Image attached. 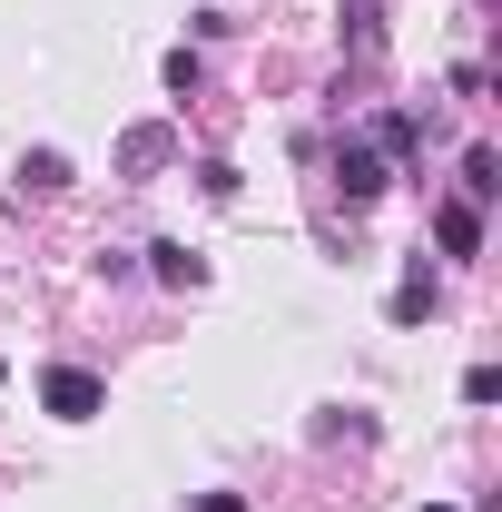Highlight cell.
<instances>
[{
    "label": "cell",
    "instance_id": "obj_1",
    "mask_svg": "<svg viewBox=\"0 0 502 512\" xmlns=\"http://www.w3.org/2000/svg\"><path fill=\"white\" fill-rule=\"evenodd\" d=\"M40 404L60 424H89V414H109V384L89 375V365H40Z\"/></svg>",
    "mask_w": 502,
    "mask_h": 512
},
{
    "label": "cell",
    "instance_id": "obj_2",
    "mask_svg": "<svg viewBox=\"0 0 502 512\" xmlns=\"http://www.w3.org/2000/svg\"><path fill=\"white\" fill-rule=\"evenodd\" d=\"M335 188H345V207H375V197L394 188V158H384L375 138H345V148H335Z\"/></svg>",
    "mask_w": 502,
    "mask_h": 512
},
{
    "label": "cell",
    "instance_id": "obj_3",
    "mask_svg": "<svg viewBox=\"0 0 502 512\" xmlns=\"http://www.w3.org/2000/svg\"><path fill=\"white\" fill-rule=\"evenodd\" d=\"M434 247L443 256H483V207L473 197H443L434 207Z\"/></svg>",
    "mask_w": 502,
    "mask_h": 512
},
{
    "label": "cell",
    "instance_id": "obj_4",
    "mask_svg": "<svg viewBox=\"0 0 502 512\" xmlns=\"http://www.w3.org/2000/svg\"><path fill=\"white\" fill-rule=\"evenodd\" d=\"M335 20H345V50H355V60H375V50H384V0H345Z\"/></svg>",
    "mask_w": 502,
    "mask_h": 512
},
{
    "label": "cell",
    "instance_id": "obj_5",
    "mask_svg": "<svg viewBox=\"0 0 502 512\" xmlns=\"http://www.w3.org/2000/svg\"><path fill=\"white\" fill-rule=\"evenodd\" d=\"M148 276H158V286H197V276H207V256H188L178 237H158V247H148Z\"/></svg>",
    "mask_w": 502,
    "mask_h": 512
},
{
    "label": "cell",
    "instance_id": "obj_6",
    "mask_svg": "<svg viewBox=\"0 0 502 512\" xmlns=\"http://www.w3.org/2000/svg\"><path fill=\"white\" fill-rule=\"evenodd\" d=\"M434 316V276H424V256L404 266V286H394V325H424Z\"/></svg>",
    "mask_w": 502,
    "mask_h": 512
},
{
    "label": "cell",
    "instance_id": "obj_7",
    "mask_svg": "<svg viewBox=\"0 0 502 512\" xmlns=\"http://www.w3.org/2000/svg\"><path fill=\"white\" fill-rule=\"evenodd\" d=\"M375 148H384V158H414V148H424V119H414V109H384V119H375Z\"/></svg>",
    "mask_w": 502,
    "mask_h": 512
},
{
    "label": "cell",
    "instance_id": "obj_8",
    "mask_svg": "<svg viewBox=\"0 0 502 512\" xmlns=\"http://www.w3.org/2000/svg\"><path fill=\"white\" fill-rule=\"evenodd\" d=\"M20 188L60 197V188H69V158H60V148H30V158H20Z\"/></svg>",
    "mask_w": 502,
    "mask_h": 512
},
{
    "label": "cell",
    "instance_id": "obj_9",
    "mask_svg": "<svg viewBox=\"0 0 502 512\" xmlns=\"http://www.w3.org/2000/svg\"><path fill=\"white\" fill-rule=\"evenodd\" d=\"M493 188H502V158H493V148H463V197L493 207Z\"/></svg>",
    "mask_w": 502,
    "mask_h": 512
},
{
    "label": "cell",
    "instance_id": "obj_10",
    "mask_svg": "<svg viewBox=\"0 0 502 512\" xmlns=\"http://www.w3.org/2000/svg\"><path fill=\"white\" fill-rule=\"evenodd\" d=\"M168 158V128H128V148H119V168H158Z\"/></svg>",
    "mask_w": 502,
    "mask_h": 512
},
{
    "label": "cell",
    "instance_id": "obj_11",
    "mask_svg": "<svg viewBox=\"0 0 502 512\" xmlns=\"http://www.w3.org/2000/svg\"><path fill=\"white\" fill-rule=\"evenodd\" d=\"M168 89H178V99H197V89H207V69H197V50H168Z\"/></svg>",
    "mask_w": 502,
    "mask_h": 512
},
{
    "label": "cell",
    "instance_id": "obj_12",
    "mask_svg": "<svg viewBox=\"0 0 502 512\" xmlns=\"http://www.w3.org/2000/svg\"><path fill=\"white\" fill-rule=\"evenodd\" d=\"M424 512H453V503H424Z\"/></svg>",
    "mask_w": 502,
    "mask_h": 512
},
{
    "label": "cell",
    "instance_id": "obj_13",
    "mask_svg": "<svg viewBox=\"0 0 502 512\" xmlns=\"http://www.w3.org/2000/svg\"><path fill=\"white\" fill-rule=\"evenodd\" d=\"M0 375H10V365H0Z\"/></svg>",
    "mask_w": 502,
    "mask_h": 512
}]
</instances>
